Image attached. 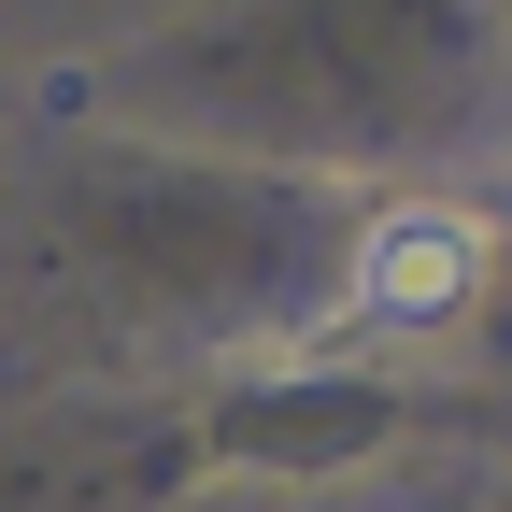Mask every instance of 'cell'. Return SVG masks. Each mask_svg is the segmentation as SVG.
I'll use <instances>...</instances> for the list:
<instances>
[{
    "instance_id": "6da1fadb",
    "label": "cell",
    "mask_w": 512,
    "mask_h": 512,
    "mask_svg": "<svg viewBox=\"0 0 512 512\" xmlns=\"http://www.w3.org/2000/svg\"><path fill=\"white\" fill-rule=\"evenodd\" d=\"M498 271V228L470 200H399L356 242V328H456Z\"/></svg>"
}]
</instances>
